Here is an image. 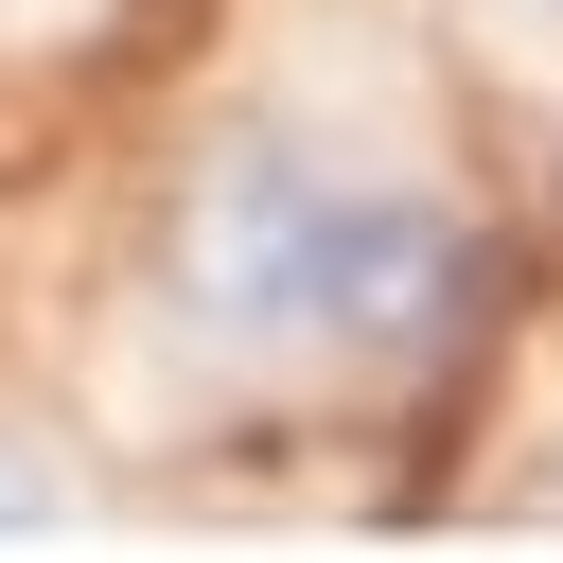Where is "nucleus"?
<instances>
[{"label": "nucleus", "mask_w": 563, "mask_h": 563, "mask_svg": "<svg viewBox=\"0 0 563 563\" xmlns=\"http://www.w3.org/2000/svg\"><path fill=\"white\" fill-rule=\"evenodd\" d=\"M475 211L387 158V141H317V123H246L211 141L194 211H176V317L246 369H422L475 317Z\"/></svg>", "instance_id": "1"}, {"label": "nucleus", "mask_w": 563, "mask_h": 563, "mask_svg": "<svg viewBox=\"0 0 563 563\" xmlns=\"http://www.w3.org/2000/svg\"><path fill=\"white\" fill-rule=\"evenodd\" d=\"M0 528H70V475H53L35 440H0Z\"/></svg>", "instance_id": "2"}, {"label": "nucleus", "mask_w": 563, "mask_h": 563, "mask_svg": "<svg viewBox=\"0 0 563 563\" xmlns=\"http://www.w3.org/2000/svg\"><path fill=\"white\" fill-rule=\"evenodd\" d=\"M545 18H563V0H545Z\"/></svg>", "instance_id": "3"}]
</instances>
